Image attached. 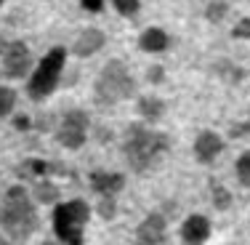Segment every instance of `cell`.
<instances>
[{"label":"cell","instance_id":"83f0119b","mask_svg":"<svg viewBox=\"0 0 250 245\" xmlns=\"http://www.w3.org/2000/svg\"><path fill=\"white\" fill-rule=\"evenodd\" d=\"M14 125H16L19 131H27V128H29V117H27V115H16V117H14Z\"/></svg>","mask_w":250,"mask_h":245},{"label":"cell","instance_id":"4dcf8cb0","mask_svg":"<svg viewBox=\"0 0 250 245\" xmlns=\"http://www.w3.org/2000/svg\"><path fill=\"white\" fill-rule=\"evenodd\" d=\"M0 245H8V240H5V237H3V235H0Z\"/></svg>","mask_w":250,"mask_h":245},{"label":"cell","instance_id":"484cf974","mask_svg":"<svg viewBox=\"0 0 250 245\" xmlns=\"http://www.w3.org/2000/svg\"><path fill=\"white\" fill-rule=\"evenodd\" d=\"M80 3H83V8L91 11V14H99V11L104 8V0H80Z\"/></svg>","mask_w":250,"mask_h":245},{"label":"cell","instance_id":"e0dca14e","mask_svg":"<svg viewBox=\"0 0 250 245\" xmlns=\"http://www.w3.org/2000/svg\"><path fill=\"white\" fill-rule=\"evenodd\" d=\"M210 197H213V205H216L218 211H226V208L231 205V192L226 187H221L218 181H210Z\"/></svg>","mask_w":250,"mask_h":245},{"label":"cell","instance_id":"9a60e30c","mask_svg":"<svg viewBox=\"0 0 250 245\" xmlns=\"http://www.w3.org/2000/svg\"><path fill=\"white\" fill-rule=\"evenodd\" d=\"M216 75L221 77L224 83H229V86H237V83H242L245 80V69L242 67H237V64H231V62H216Z\"/></svg>","mask_w":250,"mask_h":245},{"label":"cell","instance_id":"d6986e66","mask_svg":"<svg viewBox=\"0 0 250 245\" xmlns=\"http://www.w3.org/2000/svg\"><path fill=\"white\" fill-rule=\"evenodd\" d=\"M16 107V91L8 86H0V117L11 115Z\"/></svg>","mask_w":250,"mask_h":245},{"label":"cell","instance_id":"ba28073f","mask_svg":"<svg viewBox=\"0 0 250 245\" xmlns=\"http://www.w3.org/2000/svg\"><path fill=\"white\" fill-rule=\"evenodd\" d=\"M165 216L163 213H149L139 226H136V245H160L165 240Z\"/></svg>","mask_w":250,"mask_h":245},{"label":"cell","instance_id":"6da1fadb","mask_svg":"<svg viewBox=\"0 0 250 245\" xmlns=\"http://www.w3.org/2000/svg\"><path fill=\"white\" fill-rule=\"evenodd\" d=\"M168 147H170V139L165 134L144 128V125H130L128 134H125L123 152L128 165L136 173H146L157 165V160L168 152Z\"/></svg>","mask_w":250,"mask_h":245},{"label":"cell","instance_id":"1f68e13d","mask_svg":"<svg viewBox=\"0 0 250 245\" xmlns=\"http://www.w3.org/2000/svg\"><path fill=\"white\" fill-rule=\"evenodd\" d=\"M0 5H3V0H0Z\"/></svg>","mask_w":250,"mask_h":245},{"label":"cell","instance_id":"7a4b0ae2","mask_svg":"<svg viewBox=\"0 0 250 245\" xmlns=\"http://www.w3.org/2000/svg\"><path fill=\"white\" fill-rule=\"evenodd\" d=\"M38 224L40 219L35 213L29 192L19 184L11 187L3 197V205H0V226L5 229V235H11L14 240H27L38 229Z\"/></svg>","mask_w":250,"mask_h":245},{"label":"cell","instance_id":"d6a6232c","mask_svg":"<svg viewBox=\"0 0 250 245\" xmlns=\"http://www.w3.org/2000/svg\"><path fill=\"white\" fill-rule=\"evenodd\" d=\"M248 120H250V115H248Z\"/></svg>","mask_w":250,"mask_h":245},{"label":"cell","instance_id":"f546056e","mask_svg":"<svg viewBox=\"0 0 250 245\" xmlns=\"http://www.w3.org/2000/svg\"><path fill=\"white\" fill-rule=\"evenodd\" d=\"M40 245H62V243H59V240H43Z\"/></svg>","mask_w":250,"mask_h":245},{"label":"cell","instance_id":"f1b7e54d","mask_svg":"<svg viewBox=\"0 0 250 245\" xmlns=\"http://www.w3.org/2000/svg\"><path fill=\"white\" fill-rule=\"evenodd\" d=\"M5 48H8V43H5L3 38H0V56H3V53H5Z\"/></svg>","mask_w":250,"mask_h":245},{"label":"cell","instance_id":"30bf717a","mask_svg":"<svg viewBox=\"0 0 250 245\" xmlns=\"http://www.w3.org/2000/svg\"><path fill=\"white\" fill-rule=\"evenodd\" d=\"M224 152V139L216 134V131H202V134L194 139V157L200 163H213L218 155Z\"/></svg>","mask_w":250,"mask_h":245},{"label":"cell","instance_id":"277c9868","mask_svg":"<svg viewBox=\"0 0 250 245\" xmlns=\"http://www.w3.org/2000/svg\"><path fill=\"white\" fill-rule=\"evenodd\" d=\"M91 221V205L85 200H69L59 202L53 208V232L62 245H83V232Z\"/></svg>","mask_w":250,"mask_h":245},{"label":"cell","instance_id":"52a82bcc","mask_svg":"<svg viewBox=\"0 0 250 245\" xmlns=\"http://www.w3.org/2000/svg\"><path fill=\"white\" fill-rule=\"evenodd\" d=\"M29 67H32V56H29L27 43H21V40L8 43V48L3 53V72L8 77H24Z\"/></svg>","mask_w":250,"mask_h":245},{"label":"cell","instance_id":"ac0fdd59","mask_svg":"<svg viewBox=\"0 0 250 245\" xmlns=\"http://www.w3.org/2000/svg\"><path fill=\"white\" fill-rule=\"evenodd\" d=\"M229 14V3L226 0H210L205 8V19L213 22V24H218V22H224V16Z\"/></svg>","mask_w":250,"mask_h":245},{"label":"cell","instance_id":"d4e9b609","mask_svg":"<svg viewBox=\"0 0 250 245\" xmlns=\"http://www.w3.org/2000/svg\"><path fill=\"white\" fill-rule=\"evenodd\" d=\"M245 134H250V120L234 123V125L229 128V136H231V139H240V136H245Z\"/></svg>","mask_w":250,"mask_h":245},{"label":"cell","instance_id":"7c38bea8","mask_svg":"<svg viewBox=\"0 0 250 245\" xmlns=\"http://www.w3.org/2000/svg\"><path fill=\"white\" fill-rule=\"evenodd\" d=\"M104 43H106V35L101 32V29H93V27H91V29H83V32L77 35L72 51H75V56L88 59V56H93L96 51L104 48Z\"/></svg>","mask_w":250,"mask_h":245},{"label":"cell","instance_id":"8992f818","mask_svg":"<svg viewBox=\"0 0 250 245\" xmlns=\"http://www.w3.org/2000/svg\"><path fill=\"white\" fill-rule=\"evenodd\" d=\"M88 125H91L88 112H83V110L64 112L62 125H59V131H56V141L62 147H67V149H80L83 144H85Z\"/></svg>","mask_w":250,"mask_h":245},{"label":"cell","instance_id":"3957f363","mask_svg":"<svg viewBox=\"0 0 250 245\" xmlns=\"http://www.w3.org/2000/svg\"><path fill=\"white\" fill-rule=\"evenodd\" d=\"M136 93V80L133 75L128 72L123 62L112 59V62L104 64V69L99 72L96 77V88H93V99L99 104L109 107V104H117V101H125Z\"/></svg>","mask_w":250,"mask_h":245},{"label":"cell","instance_id":"5bb4252c","mask_svg":"<svg viewBox=\"0 0 250 245\" xmlns=\"http://www.w3.org/2000/svg\"><path fill=\"white\" fill-rule=\"evenodd\" d=\"M136 110H139V115L144 117L146 123H160L165 115V101L157 99V96H141L139 104H136Z\"/></svg>","mask_w":250,"mask_h":245},{"label":"cell","instance_id":"4fadbf2b","mask_svg":"<svg viewBox=\"0 0 250 245\" xmlns=\"http://www.w3.org/2000/svg\"><path fill=\"white\" fill-rule=\"evenodd\" d=\"M168 45H170V38L165 35V29H160V27L144 29L141 38H139V48L141 51H149V53H160V51L168 48Z\"/></svg>","mask_w":250,"mask_h":245},{"label":"cell","instance_id":"4316f807","mask_svg":"<svg viewBox=\"0 0 250 245\" xmlns=\"http://www.w3.org/2000/svg\"><path fill=\"white\" fill-rule=\"evenodd\" d=\"M146 77H149L152 83H160V80L165 77V69H163V67H152V69H149V75H146Z\"/></svg>","mask_w":250,"mask_h":245},{"label":"cell","instance_id":"ffe728a7","mask_svg":"<svg viewBox=\"0 0 250 245\" xmlns=\"http://www.w3.org/2000/svg\"><path fill=\"white\" fill-rule=\"evenodd\" d=\"M234 171H237V178H240L242 187H250V149L240 155V160H237Z\"/></svg>","mask_w":250,"mask_h":245},{"label":"cell","instance_id":"7402d4cb","mask_svg":"<svg viewBox=\"0 0 250 245\" xmlns=\"http://www.w3.org/2000/svg\"><path fill=\"white\" fill-rule=\"evenodd\" d=\"M21 168H29V173H35V176H43V173H56V165L45 163V160H27Z\"/></svg>","mask_w":250,"mask_h":245},{"label":"cell","instance_id":"cb8c5ba5","mask_svg":"<svg viewBox=\"0 0 250 245\" xmlns=\"http://www.w3.org/2000/svg\"><path fill=\"white\" fill-rule=\"evenodd\" d=\"M231 38H234V40H250V16H245V19L237 22L234 29H231Z\"/></svg>","mask_w":250,"mask_h":245},{"label":"cell","instance_id":"2e32d148","mask_svg":"<svg viewBox=\"0 0 250 245\" xmlns=\"http://www.w3.org/2000/svg\"><path fill=\"white\" fill-rule=\"evenodd\" d=\"M35 200L43 202V205H59V189L53 181H38L32 189Z\"/></svg>","mask_w":250,"mask_h":245},{"label":"cell","instance_id":"9c48e42d","mask_svg":"<svg viewBox=\"0 0 250 245\" xmlns=\"http://www.w3.org/2000/svg\"><path fill=\"white\" fill-rule=\"evenodd\" d=\"M210 237V219L202 213H192L181 224V243L184 245H205Z\"/></svg>","mask_w":250,"mask_h":245},{"label":"cell","instance_id":"5b68a950","mask_svg":"<svg viewBox=\"0 0 250 245\" xmlns=\"http://www.w3.org/2000/svg\"><path fill=\"white\" fill-rule=\"evenodd\" d=\"M64 62H67V51L62 45L51 48L40 59L38 69L29 77V86H27V93L32 101H43L53 93V88L59 86V77H62V69H64Z\"/></svg>","mask_w":250,"mask_h":245},{"label":"cell","instance_id":"8fae6325","mask_svg":"<svg viewBox=\"0 0 250 245\" xmlns=\"http://www.w3.org/2000/svg\"><path fill=\"white\" fill-rule=\"evenodd\" d=\"M91 187L99 197H117V192L125 187V176L123 173H112V171H93L91 173Z\"/></svg>","mask_w":250,"mask_h":245},{"label":"cell","instance_id":"603a6c76","mask_svg":"<svg viewBox=\"0 0 250 245\" xmlns=\"http://www.w3.org/2000/svg\"><path fill=\"white\" fill-rule=\"evenodd\" d=\"M112 3H115L117 14H123V16H136V14H139L141 0H112Z\"/></svg>","mask_w":250,"mask_h":245},{"label":"cell","instance_id":"44dd1931","mask_svg":"<svg viewBox=\"0 0 250 245\" xmlns=\"http://www.w3.org/2000/svg\"><path fill=\"white\" fill-rule=\"evenodd\" d=\"M96 211L101 213V219H115V211H117V197H99V208Z\"/></svg>","mask_w":250,"mask_h":245}]
</instances>
